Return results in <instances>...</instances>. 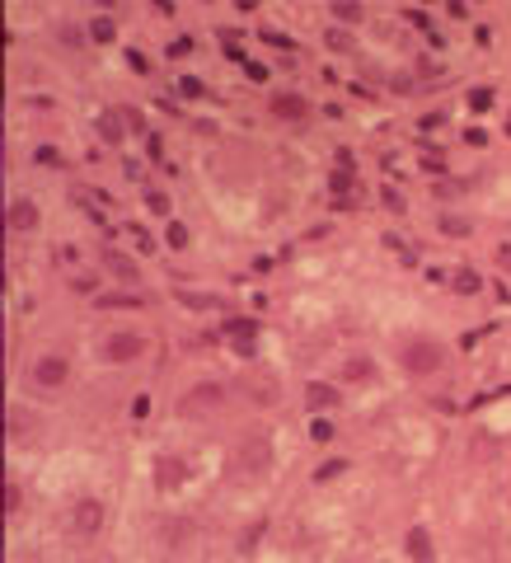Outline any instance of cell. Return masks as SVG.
<instances>
[{"label": "cell", "instance_id": "1", "mask_svg": "<svg viewBox=\"0 0 511 563\" xmlns=\"http://www.w3.org/2000/svg\"><path fill=\"white\" fill-rule=\"evenodd\" d=\"M99 526H104V507H99L94 498H85V502L71 507V531H76V535H94Z\"/></svg>", "mask_w": 511, "mask_h": 563}, {"label": "cell", "instance_id": "2", "mask_svg": "<svg viewBox=\"0 0 511 563\" xmlns=\"http://www.w3.org/2000/svg\"><path fill=\"white\" fill-rule=\"evenodd\" d=\"M436 361H441V347L427 343V338L403 347V366H408V371H436Z\"/></svg>", "mask_w": 511, "mask_h": 563}, {"label": "cell", "instance_id": "3", "mask_svg": "<svg viewBox=\"0 0 511 563\" xmlns=\"http://www.w3.org/2000/svg\"><path fill=\"white\" fill-rule=\"evenodd\" d=\"M141 352H146V338H136V333H113L108 338V357L113 361H136Z\"/></svg>", "mask_w": 511, "mask_h": 563}, {"label": "cell", "instance_id": "4", "mask_svg": "<svg viewBox=\"0 0 511 563\" xmlns=\"http://www.w3.org/2000/svg\"><path fill=\"white\" fill-rule=\"evenodd\" d=\"M211 408H220V390H216V385H197V390H188L183 413H211Z\"/></svg>", "mask_w": 511, "mask_h": 563}, {"label": "cell", "instance_id": "5", "mask_svg": "<svg viewBox=\"0 0 511 563\" xmlns=\"http://www.w3.org/2000/svg\"><path fill=\"white\" fill-rule=\"evenodd\" d=\"M33 380L47 385V390H52V385H62V380H66V361L62 357H43L38 366H33Z\"/></svg>", "mask_w": 511, "mask_h": 563}, {"label": "cell", "instance_id": "6", "mask_svg": "<svg viewBox=\"0 0 511 563\" xmlns=\"http://www.w3.org/2000/svg\"><path fill=\"white\" fill-rule=\"evenodd\" d=\"M33 225H38L33 202H15V207H10V230H33Z\"/></svg>", "mask_w": 511, "mask_h": 563}, {"label": "cell", "instance_id": "7", "mask_svg": "<svg viewBox=\"0 0 511 563\" xmlns=\"http://www.w3.org/2000/svg\"><path fill=\"white\" fill-rule=\"evenodd\" d=\"M272 113H277V118H305V99L277 94V99H272Z\"/></svg>", "mask_w": 511, "mask_h": 563}, {"label": "cell", "instance_id": "8", "mask_svg": "<svg viewBox=\"0 0 511 563\" xmlns=\"http://www.w3.org/2000/svg\"><path fill=\"white\" fill-rule=\"evenodd\" d=\"M408 554H413L418 563L432 559V540H427V531H408Z\"/></svg>", "mask_w": 511, "mask_h": 563}, {"label": "cell", "instance_id": "9", "mask_svg": "<svg viewBox=\"0 0 511 563\" xmlns=\"http://www.w3.org/2000/svg\"><path fill=\"white\" fill-rule=\"evenodd\" d=\"M108 272H118V277H122V282H136V263H132L127 253H118V249L108 253Z\"/></svg>", "mask_w": 511, "mask_h": 563}, {"label": "cell", "instance_id": "10", "mask_svg": "<svg viewBox=\"0 0 511 563\" xmlns=\"http://www.w3.org/2000/svg\"><path fill=\"white\" fill-rule=\"evenodd\" d=\"M333 399H338L333 385H310V390H305V404H310V408H328Z\"/></svg>", "mask_w": 511, "mask_h": 563}, {"label": "cell", "instance_id": "11", "mask_svg": "<svg viewBox=\"0 0 511 563\" xmlns=\"http://www.w3.org/2000/svg\"><path fill=\"white\" fill-rule=\"evenodd\" d=\"M230 333L239 338V347L248 352V343H253V319H230Z\"/></svg>", "mask_w": 511, "mask_h": 563}, {"label": "cell", "instance_id": "12", "mask_svg": "<svg viewBox=\"0 0 511 563\" xmlns=\"http://www.w3.org/2000/svg\"><path fill=\"white\" fill-rule=\"evenodd\" d=\"M99 305H108V310H113V305H122V310H136L141 296H99Z\"/></svg>", "mask_w": 511, "mask_h": 563}, {"label": "cell", "instance_id": "13", "mask_svg": "<svg viewBox=\"0 0 511 563\" xmlns=\"http://www.w3.org/2000/svg\"><path fill=\"white\" fill-rule=\"evenodd\" d=\"M146 207H150L155 216H169V197H164V193H150V197H146Z\"/></svg>", "mask_w": 511, "mask_h": 563}, {"label": "cell", "instance_id": "14", "mask_svg": "<svg viewBox=\"0 0 511 563\" xmlns=\"http://www.w3.org/2000/svg\"><path fill=\"white\" fill-rule=\"evenodd\" d=\"M19 502H24L19 484H5V512H19Z\"/></svg>", "mask_w": 511, "mask_h": 563}, {"label": "cell", "instance_id": "15", "mask_svg": "<svg viewBox=\"0 0 511 563\" xmlns=\"http://www.w3.org/2000/svg\"><path fill=\"white\" fill-rule=\"evenodd\" d=\"M94 38H99V43H108V38H113V19H94Z\"/></svg>", "mask_w": 511, "mask_h": 563}, {"label": "cell", "instance_id": "16", "mask_svg": "<svg viewBox=\"0 0 511 563\" xmlns=\"http://www.w3.org/2000/svg\"><path fill=\"white\" fill-rule=\"evenodd\" d=\"M488 104H493V90H474V94H469V109H488Z\"/></svg>", "mask_w": 511, "mask_h": 563}, {"label": "cell", "instance_id": "17", "mask_svg": "<svg viewBox=\"0 0 511 563\" xmlns=\"http://www.w3.org/2000/svg\"><path fill=\"white\" fill-rule=\"evenodd\" d=\"M169 249H188V230H183V225H169Z\"/></svg>", "mask_w": 511, "mask_h": 563}, {"label": "cell", "instance_id": "18", "mask_svg": "<svg viewBox=\"0 0 511 563\" xmlns=\"http://www.w3.org/2000/svg\"><path fill=\"white\" fill-rule=\"evenodd\" d=\"M455 286H460V291H479V277H474V272H460Z\"/></svg>", "mask_w": 511, "mask_h": 563}, {"label": "cell", "instance_id": "19", "mask_svg": "<svg viewBox=\"0 0 511 563\" xmlns=\"http://www.w3.org/2000/svg\"><path fill=\"white\" fill-rule=\"evenodd\" d=\"M441 225H446L450 235H465V230H469V221H460V216H446V221H441Z\"/></svg>", "mask_w": 511, "mask_h": 563}, {"label": "cell", "instance_id": "20", "mask_svg": "<svg viewBox=\"0 0 511 563\" xmlns=\"http://www.w3.org/2000/svg\"><path fill=\"white\" fill-rule=\"evenodd\" d=\"M310 432H314V441H328V437H333V427H328V422H324V418H319V422H314V427H310Z\"/></svg>", "mask_w": 511, "mask_h": 563}, {"label": "cell", "instance_id": "21", "mask_svg": "<svg viewBox=\"0 0 511 563\" xmlns=\"http://www.w3.org/2000/svg\"><path fill=\"white\" fill-rule=\"evenodd\" d=\"M342 469H347V465H342V460H328V465L319 469V479H333V474H342Z\"/></svg>", "mask_w": 511, "mask_h": 563}, {"label": "cell", "instance_id": "22", "mask_svg": "<svg viewBox=\"0 0 511 563\" xmlns=\"http://www.w3.org/2000/svg\"><path fill=\"white\" fill-rule=\"evenodd\" d=\"M338 19H356V5H352V0H338Z\"/></svg>", "mask_w": 511, "mask_h": 563}, {"label": "cell", "instance_id": "23", "mask_svg": "<svg viewBox=\"0 0 511 563\" xmlns=\"http://www.w3.org/2000/svg\"><path fill=\"white\" fill-rule=\"evenodd\" d=\"M507 132H511V123H507Z\"/></svg>", "mask_w": 511, "mask_h": 563}]
</instances>
